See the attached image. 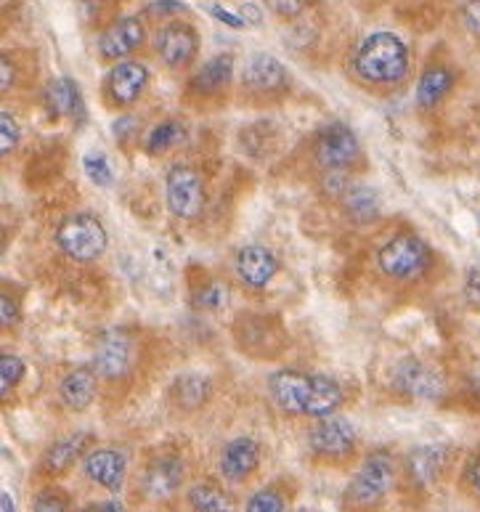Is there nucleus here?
Listing matches in <instances>:
<instances>
[{"label":"nucleus","mask_w":480,"mask_h":512,"mask_svg":"<svg viewBox=\"0 0 480 512\" xmlns=\"http://www.w3.org/2000/svg\"><path fill=\"white\" fill-rule=\"evenodd\" d=\"M390 383L401 396L414 398V401H427V404L441 401L443 393H446V380H443L441 372L430 361L417 359V356L398 361L393 372H390Z\"/></svg>","instance_id":"6e6552de"},{"label":"nucleus","mask_w":480,"mask_h":512,"mask_svg":"<svg viewBox=\"0 0 480 512\" xmlns=\"http://www.w3.org/2000/svg\"><path fill=\"white\" fill-rule=\"evenodd\" d=\"M99 372L93 369V364H83V367L69 369L67 375L61 377L59 383V401L67 406L69 412H85L96 398L99 390Z\"/></svg>","instance_id":"4be33fe9"},{"label":"nucleus","mask_w":480,"mask_h":512,"mask_svg":"<svg viewBox=\"0 0 480 512\" xmlns=\"http://www.w3.org/2000/svg\"><path fill=\"white\" fill-rule=\"evenodd\" d=\"M199 43L197 27L181 19H168L154 35V51L168 69H186L197 62Z\"/></svg>","instance_id":"9b49d317"},{"label":"nucleus","mask_w":480,"mask_h":512,"mask_svg":"<svg viewBox=\"0 0 480 512\" xmlns=\"http://www.w3.org/2000/svg\"><path fill=\"white\" fill-rule=\"evenodd\" d=\"M186 138V128L178 120H162V123L154 125L144 138V149L146 154H168L173 152L178 144H183Z\"/></svg>","instance_id":"c85d7f7f"},{"label":"nucleus","mask_w":480,"mask_h":512,"mask_svg":"<svg viewBox=\"0 0 480 512\" xmlns=\"http://www.w3.org/2000/svg\"><path fill=\"white\" fill-rule=\"evenodd\" d=\"M14 83H16L14 62L3 56V62H0V88H3V91H11V88H14Z\"/></svg>","instance_id":"37998d69"},{"label":"nucleus","mask_w":480,"mask_h":512,"mask_svg":"<svg viewBox=\"0 0 480 512\" xmlns=\"http://www.w3.org/2000/svg\"><path fill=\"white\" fill-rule=\"evenodd\" d=\"M433 266V250L425 239L409 231H401L390 237L377 250V268L390 282H414L430 271Z\"/></svg>","instance_id":"20e7f679"},{"label":"nucleus","mask_w":480,"mask_h":512,"mask_svg":"<svg viewBox=\"0 0 480 512\" xmlns=\"http://www.w3.org/2000/svg\"><path fill=\"white\" fill-rule=\"evenodd\" d=\"M282 271V263L274 250L266 245H244L237 253V274L247 287L263 290L274 282V276Z\"/></svg>","instance_id":"aec40b11"},{"label":"nucleus","mask_w":480,"mask_h":512,"mask_svg":"<svg viewBox=\"0 0 480 512\" xmlns=\"http://www.w3.org/2000/svg\"><path fill=\"white\" fill-rule=\"evenodd\" d=\"M462 298H465V306L480 311V266H470L465 274V282H462Z\"/></svg>","instance_id":"c9c22d12"},{"label":"nucleus","mask_w":480,"mask_h":512,"mask_svg":"<svg viewBox=\"0 0 480 512\" xmlns=\"http://www.w3.org/2000/svg\"><path fill=\"white\" fill-rule=\"evenodd\" d=\"M0 512H16L14 499H11V494H8V491H3V494H0Z\"/></svg>","instance_id":"09e8293b"},{"label":"nucleus","mask_w":480,"mask_h":512,"mask_svg":"<svg viewBox=\"0 0 480 512\" xmlns=\"http://www.w3.org/2000/svg\"><path fill=\"white\" fill-rule=\"evenodd\" d=\"M229 300V290L223 287L221 282L202 284L197 292H194V306L202 308V311H221Z\"/></svg>","instance_id":"473e14b6"},{"label":"nucleus","mask_w":480,"mask_h":512,"mask_svg":"<svg viewBox=\"0 0 480 512\" xmlns=\"http://www.w3.org/2000/svg\"><path fill=\"white\" fill-rule=\"evenodd\" d=\"M80 512H128V510H125L120 502H115V499H109V502H99V505L85 507V510H80Z\"/></svg>","instance_id":"49530a36"},{"label":"nucleus","mask_w":480,"mask_h":512,"mask_svg":"<svg viewBox=\"0 0 480 512\" xmlns=\"http://www.w3.org/2000/svg\"><path fill=\"white\" fill-rule=\"evenodd\" d=\"M178 14H189V8L183 6L181 0H157V3L146 8V16H154V19H162V16L176 19Z\"/></svg>","instance_id":"ea45409f"},{"label":"nucleus","mask_w":480,"mask_h":512,"mask_svg":"<svg viewBox=\"0 0 480 512\" xmlns=\"http://www.w3.org/2000/svg\"><path fill=\"white\" fill-rule=\"evenodd\" d=\"M467 478H470V486H473V491L480 497V451L473 457V462H470Z\"/></svg>","instance_id":"a18cd8bd"},{"label":"nucleus","mask_w":480,"mask_h":512,"mask_svg":"<svg viewBox=\"0 0 480 512\" xmlns=\"http://www.w3.org/2000/svg\"><path fill=\"white\" fill-rule=\"evenodd\" d=\"M459 19H462V27H465L467 35L480 40V0H465V6L459 11Z\"/></svg>","instance_id":"4c0bfd02"},{"label":"nucleus","mask_w":480,"mask_h":512,"mask_svg":"<svg viewBox=\"0 0 480 512\" xmlns=\"http://www.w3.org/2000/svg\"><path fill=\"white\" fill-rule=\"evenodd\" d=\"M183 481H186V465L176 454H162L154 457L146 465L144 475H141V494L149 502H165L176 491H181Z\"/></svg>","instance_id":"dca6fc26"},{"label":"nucleus","mask_w":480,"mask_h":512,"mask_svg":"<svg viewBox=\"0 0 480 512\" xmlns=\"http://www.w3.org/2000/svg\"><path fill=\"white\" fill-rule=\"evenodd\" d=\"M308 446L324 462H345L356 454L359 433L351 422L332 414V417L313 422L311 430H308Z\"/></svg>","instance_id":"9d476101"},{"label":"nucleus","mask_w":480,"mask_h":512,"mask_svg":"<svg viewBox=\"0 0 480 512\" xmlns=\"http://www.w3.org/2000/svg\"><path fill=\"white\" fill-rule=\"evenodd\" d=\"M313 160L327 173H335V170L351 173L361 160L359 138L345 123L324 125L313 138Z\"/></svg>","instance_id":"0eeeda50"},{"label":"nucleus","mask_w":480,"mask_h":512,"mask_svg":"<svg viewBox=\"0 0 480 512\" xmlns=\"http://www.w3.org/2000/svg\"><path fill=\"white\" fill-rule=\"evenodd\" d=\"M343 210L345 215L351 218L353 223H359V226H366V223H374L380 218V197L374 189H366V186H353L351 192L345 194L343 199Z\"/></svg>","instance_id":"bb28decb"},{"label":"nucleus","mask_w":480,"mask_h":512,"mask_svg":"<svg viewBox=\"0 0 480 512\" xmlns=\"http://www.w3.org/2000/svg\"><path fill=\"white\" fill-rule=\"evenodd\" d=\"M19 316H22V308H19L16 298H11V295L3 292V298H0V324H3V327H14L16 321H19Z\"/></svg>","instance_id":"a19ab883"},{"label":"nucleus","mask_w":480,"mask_h":512,"mask_svg":"<svg viewBox=\"0 0 480 512\" xmlns=\"http://www.w3.org/2000/svg\"><path fill=\"white\" fill-rule=\"evenodd\" d=\"M295 512H313V510H305V507H303V510H295Z\"/></svg>","instance_id":"8fccbe9b"},{"label":"nucleus","mask_w":480,"mask_h":512,"mask_svg":"<svg viewBox=\"0 0 480 512\" xmlns=\"http://www.w3.org/2000/svg\"><path fill=\"white\" fill-rule=\"evenodd\" d=\"M284 329L276 324V319H268L263 314H242L237 316V345L252 356H274L279 348H284Z\"/></svg>","instance_id":"2eb2a0df"},{"label":"nucleus","mask_w":480,"mask_h":512,"mask_svg":"<svg viewBox=\"0 0 480 512\" xmlns=\"http://www.w3.org/2000/svg\"><path fill=\"white\" fill-rule=\"evenodd\" d=\"M237 11L244 16V22L250 24V27H258V24H263V14H260V8L255 6V3H242Z\"/></svg>","instance_id":"c03bdc74"},{"label":"nucleus","mask_w":480,"mask_h":512,"mask_svg":"<svg viewBox=\"0 0 480 512\" xmlns=\"http://www.w3.org/2000/svg\"><path fill=\"white\" fill-rule=\"evenodd\" d=\"M467 388L473 390V396L480 401V361L470 369V375H467Z\"/></svg>","instance_id":"de8ad7c7"},{"label":"nucleus","mask_w":480,"mask_h":512,"mask_svg":"<svg viewBox=\"0 0 480 512\" xmlns=\"http://www.w3.org/2000/svg\"><path fill=\"white\" fill-rule=\"evenodd\" d=\"M56 245L75 263H93L107 253L109 234L93 213H72L59 223Z\"/></svg>","instance_id":"39448f33"},{"label":"nucleus","mask_w":480,"mask_h":512,"mask_svg":"<svg viewBox=\"0 0 480 512\" xmlns=\"http://www.w3.org/2000/svg\"><path fill=\"white\" fill-rule=\"evenodd\" d=\"M93 433H69V436L59 438L51 449L46 451V457L40 462V470L48 475L67 473L69 467L85 459V454L91 451Z\"/></svg>","instance_id":"b1692460"},{"label":"nucleus","mask_w":480,"mask_h":512,"mask_svg":"<svg viewBox=\"0 0 480 512\" xmlns=\"http://www.w3.org/2000/svg\"><path fill=\"white\" fill-rule=\"evenodd\" d=\"M396 483V459L388 451H372L361 462L345 489V505L353 512H369L380 507Z\"/></svg>","instance_id":"7ed1b4c3"},{"label":"nucleus","mask_w":480,"mask_h":512,"mask_svg":"<svg viewBox=\"0 0 480 512\" xmlns=\"http://www.w3.org/2000/svg\"><path fill=\"white\" fill-rule=\"evenodd\" d=\"M284 507H287V502H284L282 491L276 486H266L247 499L244 512H284Z\"/></svg>","instance_id":"2f4dec72"},{"label":"nucleus","mask_w":480,"mask_h":512,"mask_svg":"<svg viewBox=\"0 0 480 512\" xmlns=\"http://www.w3.org/2000/svg\"><path fill=\"white\" fill-rule=\"evenodd\" d=\"M32 512H69V497L59 489H43L32 499Z\"/></svg>","instance_id":"f704fd0d"},{"label":"nucleus","mask_w":480,"mask_h":512,"mask_svg":"<svg viewBox=\"0 0 480 512\" xmlns=\"http://www.w3.org/2000/svg\"><path fill=\"white\" fill-rule=\"evenodd\" d=\"M165 205L178 221H199L207 207V189L202 173L191 165H173L165 176Z\"/></svg>","instance_id":"423d86ee"},{"label":"nucleus","mask_w":480,"mask_h":512,"mask_svg":"<svg viewBox=\"0 0 480 512\" xmlns=\"http://www.w3.org/2000/svg\"><path fill=\"white\" fill-rule=\"evenodd\" d=\"M454 83H457V77H454L451 67H446V64H430L420 75V83H417V104L422 109H435L449 96Z\"/></svg>","instance_id":"393cba45"},{"label":"nucleus","mask_w":480,"mask_h":512,"mask_svg":"<svg viewBox=\"0 0 480 512\" xmlns=\"http://www.w3.org/2000/svg\"><path fill=\"white\" fill-rule=\"evenodd\" d=\"M268 396L282 412L295 417L324 420L343 406L345 390L335 377L300 372V369H276L266 380Z\"/></svg>","instance_id":"f257e3e1"},{"label":"nucleus","mask_w":480,"mask_h":512,"mask_svg":"<svg viewBox=\"0 0 480 512\" xmlns=\"http://www.w3.org/2000/svg\"><path fill=\"white\" fill-rule=\"evenodd\" d=\"M83 475L101 489L117 494L125 486V478H128V457L120 449H112V446L93 449L83 459Z\"/></svg>","instance_id":"f3484780"},{"label":"nucleus","mask_w":480,"mask_h":512,"mask_svg":"<svg viewBox=\"0 0 480 512\" xmlns=\"http://www.w3.org/2000/svg\"><path fill=\"white\" fill-rule=\"evenodd\" d=\"M207 14L226 24V27H231V30H244V27H250V24L244 22V16L239 14V11H229V8H223L221 3H207Z\"/></svg>","instance_id":"58836bf2"},{"label":"nucleus","mask_w":480,"mask_h":512,"mask_svg":"<svg viewBox=\"0 0 480 512\" xmlns=\"http://www.w3.org/2000/svg\"><path fill=\"white\" fill-rule=\"evenodd\" d=\"M146 43V27L138 16H122L101 32L96 46L104 62H125Z\"/></svg>","instance_id":"4468645a"},{"label":"nucleus","mask_w":480,"mask_h":512,"mask_svg":"<svg viewBox=\"0 0 480 512\" xmlns=\"http://www.w3.org/2000/svg\"><path fill=\"white\" fill-rule=\"evenodd\" d=\"M19 141H22L19 123H16V117L11 115L8 109H3V112H0V152H3V157L14 152L16 146H19Z\"/></svg>","instance_id":"72a5a7b5"},{"label":"nucleus","mask_w":480,"mask_h":512,"mask_svg":"<svg viewBox=\"0 0 480 512\" xmlns=\"http://www.w3.org/2000/svg\"><path fill=\"white\" fill-rule=\"evenodd\" d=\"M451 446L449 444H422L414 446L406 457V473L420 489H430L441 481L446 467L451 462Z\"/></svg>","instance_id":"a211bd4d"},{"label":"nucleus","mask_w":480,"mask_h":512,"mask_svg":"<svg viewBox=\"0 0 480 512\" xmlns=\"http://www.w3.org/2000/svg\"><path fill=\"white\" fill-rule=\"evenodd\" d=\"M210 393H213V385L202 375H181L173 383V398L186 412L202 409L210 401Z\"/></svg>","instance_id":"cd10ccee"},{"label":"nucleus","mask_w":480,"mask_h":512,"mask_svg":"<svg viewBox=\"0 0 480 512\" xmlns=\"http://www.w3.org/2000/svg\"><path fill=\"white\" fill-rule=\"evenodd\" d=\"M136 364V340L125 329H107L96 343L93 369L101 380H122Z\"/></svg>","instance_id":"f8f14e48"},{"label":"nucleus","mask_w":480,"mask_h":512,"mask_svg":"<svg viewBox=\"0 0 480 512\" xmlns=\"http://www.w3.org/2000/svg\"><path fill=\"white\" fill-rule=\"evenodd\" d=\"M24 375H27V364L14 353H3V359H0V393H3V398L22 383Z\"/></svg>","instance_id":"7c9ffc66"},{"label":"nucleus","mask_w":480,"mask_h":512,"mask_svg":"<svg viewBox=\"0 0 480 512\" xmlns=\"http://www.w3.org/2000/svg\"><path fill=\"white\" fill-rule=\"evenodd\" d=\"M191 512H237V502L229 491L213 481H199L186 491Z\"/></svg>","instance_id":"a878e982"},{"label":"nucleus","mask_w":480,"mask_h":512,"mask_svg":"<svg viewBox=\"0 0 480 512\" xmlns=\"http://www.w3.org/2000/svg\"><path fill=\"white\" fill-rule=\"evenodd\" d=\"M260 465V444L255 438L239 436L234 441L221 449V457H218V470H221V478L229 483H244L247 478L255 475Z\"/></svg>","instance_id":"6ab92c4d"},{"label":"nucleus","mask_w":480,"mask_h":512,"mask_svg":"<svg viewBox=\"0 0 480 512\" xmlns=\"http://www.w3.org/2000/svg\"><path fill=\"white\" fill-rule=\"evenodd\" d=\"M412 67V54L404 40L398 38L396 32H372L356 48L353 54V69L356 75L369 85H388L404 83Z\"/></svg>","instance_id":"f03ea898"},{"label":"nucleus","mask_w":480,"mask_h":512,"mask_svg":"<svg viewBox=\"0 0 480 512\" xmlns=\"http://www.w3.org/2000/svg\"><path fill=\"white\" fill-rule=\"evenodd\" d=\"M313 0H266L268 11L279 19H295L305 11V8L311 6Z\"/></svg>","instance_id":"e433bc0d"},{"label":"nucleus","mask_w":480,"mask_h":512,"mask_svg":"<svg viewBox=\"0 0 480 512\" xmlns=\"http://www.w3.org/2000/svg\"><path fill=\"white\" fill-rule=\"evenodd\" d=\"M149 67L133 59L117 62L115 67L109 69L101 83V99L109 109H130L136 107L138 99L144 96L149 88Z\"/></svg>","instance_id":"1a4fd4ad"},{"label":"nucleus","mask_w":480,"mask_h":512,"mask_svg":"<svg viewBox=\"0 0 480 512\" xmlns=\"http://www.w3.org/2000/svg\"><path fill=\"white\" fill-rule=\"evenodd\" d=\"M234 56L218 54L213 59H207L202 67L197 69V75L189 80V91L197 99H218L221 93H226L234 83Z\"/></svg>","instance_id":"412c9836"},{"label":"nucleus","mask_w":480,"mask_h":512,"mask_svg":"<svg viewBox=\"0 0 480 512\" xmlns=\"http://www.w3.org/2000/svg\"><path fill=\"white\" fill-rule=\"evenodd\" d=\"M83 170L88 181L93 186H99V189H109V186L115 184V168H112V162L104 152L99 149H93L83 157Z\"/></svg>","instance_id":"c756f323"},{"label":"nucleus","mask_w":480,"mask_h":512,"mask_svg":"<svg viewBox=\"0 0 480 512\" xmlns=\"http://www.w3.org/2000/svg\"><path fill=\"white\" fill-rule=\"evenodd\" d=\"M136 128H138V120L133 115H125L120 117L115 125H112V130H115V138L120 141L122 146L128 144V138L136 136Z\"/></svg>","instance_id":"79ce46f5"},{"label":"nucleus","mask_w":480,"mask_h":512,"mask_svg":"<svg viewBox=\"0 0 480 512\" xmlns=\"http://www.w3.org/2000/svg\"><path fill=\"white\" fill-rule=\"evenodd\" d=\"M43 107L51 117L61 120H85V104L80 96V88L72 77H56L43 91Z\"/></svg>","instance_id":"5701e85b"},{"label":"nucleus","mask_w":480,"mask_h":512,"mask_svg":"<svg viewBox=\"0 0 480 512\" xmlns=\"http://www.w3.org/2000/svg\"><path fill=\"white\" fill-rule=\"evenodd\" d=\"M290 75L276 56L271 54H252L242 67V88L250 96L258 99H271L287 88Z\"/></svg>","instance_id":"ddd939ff"}]
</instances>
